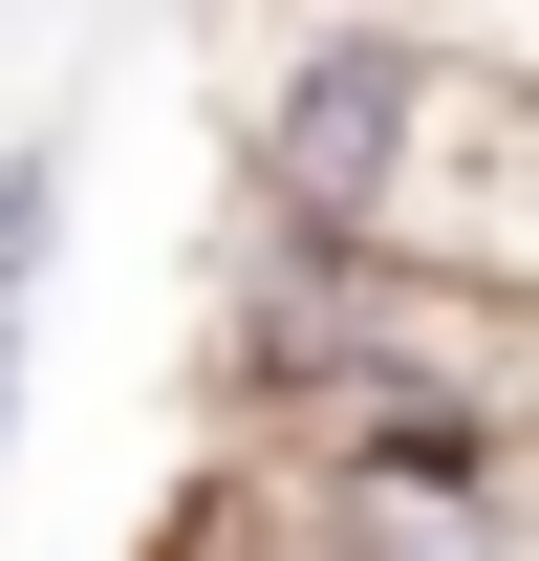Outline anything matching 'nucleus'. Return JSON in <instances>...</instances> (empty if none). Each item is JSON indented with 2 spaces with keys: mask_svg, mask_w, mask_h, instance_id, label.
<instances>
[{
  "mask_svg": "<svg viewBox=\"0 0 539 561\" xmlns=\"http://www.w3.org/2000/svg\"><path fill=\"white\" fill-rule=\"evenodd\" d=\"M151 561H195V540H151Z\"/></svg>",
  "mask_w": 539,
  "mask_h": 561,
  "instance_id": "nucleus-3",
  "label": "nucleus"
},
{
  "mask_svg": "<svg viewBox=\"0 0 539 561\" xmlns=\"http://www.w3.org/2000/svg\"><path fill=\"white\" fill-rule=\"evenodd\" d=\"M195 561H216V540H195ZM238 561H302V540H280V518H260V540H238Z\"/></svg>",
  "mask_w": 539,
  "mask_h": 561,
  "instance_id": "nucleus-2",
  "label": "nucleus"
},
{
  "mask_svg": "<svg viewBox=\"0 0 539 561\" xmlns=\"http://www.w3.org/2000/svg\"><path fill=\"white\" fill-rule=\"evenodd\" d=\"M44 238H66V151H0V454H22V302H44Z\"/></svg>",
  "mask_w": 539,
  "mask_h": 561,
  "instance_id": "nucleus-1",
  "label": "nucleus"
}]
</instances>
